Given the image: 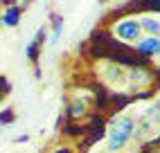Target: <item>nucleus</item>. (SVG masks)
Listing matches in <instances>:
<instances>
[{"label": "nucleus", "instance_id": "nucleus-3", "mask_svg": "<svg viewBox=\"0 0 160 153\" xmlns=\"http://www.w3.org/2000/svg\"><path fill=\"white\" fill-rule=\"evenodd\" d=\"M90 99H92V95H88V92H81V90L72 92L66 104V117L70 122H77V119L86 117L90 111Z\"/></svg>", "mask_w": 160, "mask_h": 153}, {"label": "nucleus", "instance_id": "nucleus-6", "mask_svg": "<svg viewBox=\"0 0 160 153\" xmlns=\"http://www.w3.org/2000/svg\"><path fill=\"white\" fill-rule=\"evenodd\" d=\"M135 47L144 57H158L160 54V36H140Z\"/></svg>", "mask_w": 160, "mask_h": 153}, {"label": "nucleus", "instance_id": "nucleus-4", "mask_svg": "<svg viewBox=\"0 0 160 153\" xmlns=\"http://www.w3.org/2000/svg\"><path fill=\"white\" fill-rule=\"evenodd\" d=\"M45 38H48V27H45V25H41V27L36 29L34 38L29 41V45L25 47V57L29 59V63H38V57H41V47H43Z\"/></svg>", "mask_w": 160, "mask_h": 153}, {"label": "nucleus", "instance_id": "nucleus-10", "mask_svg": "<svg viewBox=\"0 0 160 153\" xmlns=\"http://www.w3.org/2000/svg\"><path fill=\"white\" fill-rule=\"evenodd\" d=\"M14 119H16V113L12 108H5V111L0 113V124H14Z\"/></svg>", "mask_w": 160, "mask_h": 153}, {"label": "nucleus", "instance_id": "nucleus-8", "mask_svg": "<svg viewBox=\"0 0 160 153\" xmlns=\"http://www.w3.org/2000/svg\"><path fill=\"white\" fill-rule=\"evenodd\" d=\"M140 23H142V32H147L149 36H160V20L158 18L147 16V18H140Z\"/></svg>", "mask_w": 160, "mask_h": 153}, {"label": "nucleus", "instance_id": "nucleus-7", "mask_svg": "<svg viewBox=\"0 0 160 153\" xmlns=\"http://www.w3.org/2000/svg\"><path fill=\"white\" fill-rule=\"evenodd\" d=\"M20 18H23V9L16 7V5H9L2 9V14H0V23L7 25V27H16L20 23Z\"/></svg>", "mask_w": 160, "mask_h": 153}, {"label": "nucleus", "instance_id": "nucleus-12", "mask_svg": "<svg viewBox=\"0 0 160 153\" xmlns=\"http://www.w3.org/2000/svg\"><path fill=\"white\" fill-rule=\"evenodd\" d=\"M27 140H29V135H18L14 142H27Z\"/></svg>", "mask_w": 160, "mask_h": 153}, {"label": "nucleus", "instance_id": "nucleus-1", "mask_svg": "<svg viewBox=\"0 0 160 153\" xmlns=\"http://www.w3.org/2000/svg\"><path fill=\"white\" fill-rule=\"evenodd\" d=\"M135 133V119L129 113H117L111 117L108 126H106V137H104V151L108 153H120L129 146Z\"/></svg>", "mask_w": 160, "mask_h": 153}, {"label": "nucleus", "instance_id": "nucleus-2", "mask_svg": "<svg viewBox=\"0 0 160 153\" xmlns=\"http://www.w3.org/2000/svg\"><path fill=\"white\" fill-rule=\"evenodd\" d=\"M113 36L117 41H122V43H138L140 36H142V23H140V18H135V16L120 18L113 25Z\"/></svg>", "mask_w": 160, "mask_h": 153}, {"label": "nucleus", "instance_id": "nucleus-13", "mask_svg": "<svg viewBox=\"0 0 160 153\" xmlns=\"http://www.w3.org/2000/svg\"><path fill=\"white\" fill-rule=\"evenodd\" d=\"M156 108H158V111H160V97H158V101H156Z\"/></svg>", "mask_w": 160, "mask_h": 153}, {"label": "nucleus", "instance_id": "nucleus-14", "mask_svg": "<svg viewBox=\"0 0 160 153\" xmlns=\"http://www.w3.org/2000/svg\"><path fill=\"white\" fill-rule=\"evenodd\" d=\"M99 153H108V151H99Z\"/></svg>", "mask_w": 160, "mask_h": 153}, {"label": "nucleus", "instance_id": "nucleus-9", "mask_svg": "<svg viewBox=\"0 0 160 153\" xmlns=\"http://www.w3.org/2000/svg\"><path fill=\"white\" fill-rule=\"evenodd\" d=\"M9 92H12V83H9L7 76L0 74V104H2L7 97H9Z\"/></svg>", "mask_w": 160, "mask_h": 153}, {"label": "nucleus", "instance_id": "nucleus-5", "mask_svg": "<svg viewBox=\"0 0 160 153\" xmlns=\"http://www.w3.org/2000/svg\"><path fill=\"white\" fill-rule=\"evenodd\" d=\"M63 16L61 14H52L50 16V34H48V38H45V43L54 50L59 43H61V36H63Z\"/></svg>", "mask_w": 160, "mask_h": 153}, {"label": "nucleus", "instance_id": "nucleus-11", "mask_svg": "<svg viewBox=\"0 0 160 153\" xmlns=\"http://www.w3.org/2000/svg\"><path fill=\"white\" fill-rule=\"evenodd\" d=\"M54 153H72V149L70 146H59V151H54Z\"/></svg>", "mask_w": 160, "mask_h": 153}]
</instances>
